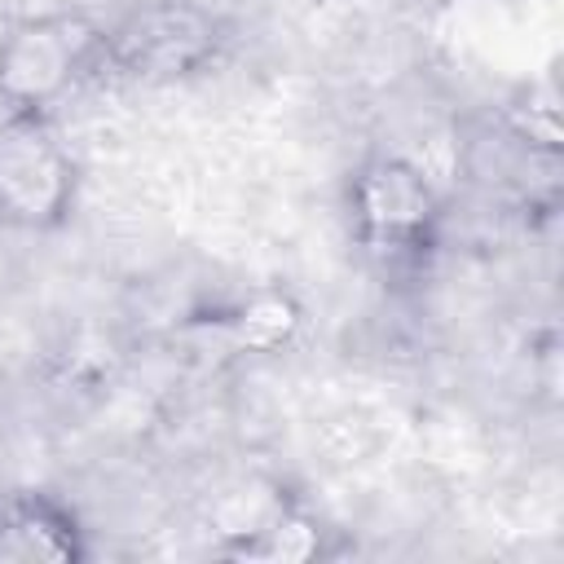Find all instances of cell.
<instances>
[{
	"label": "cell",
	"instance_id": "1",
	"mask_svg": "<svg viewBox=\"0 0 564 564\" xmlns=\"http://www.w3.org/2000/svg\"><path fill=\"white\" fill-rule=\"evenodd\" d=\"M348 229L388 278L419 273L441 238V194L401 154H370L348 176Z\"/></svg>",
	"mask_w": 564,
	"mask_h": 564
},
{
	"label": "cell",
	"instance_id": "2",
	"mask_svg": "<svg viewBox=\"0 0 564 564\" xmlns=\"http://www.w3.org/2000/svg\"><path fill=\"white\" fill-rule=\"evenodd\" d=\"M93 75H106V22L88 9L31 13L0 35L4 110H53Z\"/></svg>",
	"mask_w": 564,
	"mask_h": 564
},
{
	"label": "cell",
	"instance_id": "3",
	"mask_svg": "<svg viewBox=\"0 0 564 564\" xmlns=\"http://www.w3.org/2000/svg\"><path fill=\"white\" fill-rule=\"evenodd\" d=\"M79 198V159L53 110H0V229L57 234Z\"/></svg>",
	"mask_w": 564,
	"mask_h": 564
},
{
	"label": "cell",
	"instance_id": "4",
	"mask_svg": "<svg viewBox=\"0 0 564 564\" xmlns=\"http://www.w3.org/2000/svg\"><path fill=\"white\" fill-rule=\"evenodd\" d=\"M225 48V26L194 0H137L106 22V70L132 84H176L203 75Z\"/></svg>",
	"mask_w": 564,
	"mask_h": 564
},
{
	"label": "cell",
	"instance_id": "5",
	"mask_svg": "<svg viewBox=\"0 0 564 564\" xmlns=\"http://www.w3.org/2000/svg\"><path fill=\"white\" fill-rule=\"evenodd\" d=\"M84 555V529L57 498L13 494L0 502V564H75Z\"/></svg>",
	"mask_w": 564,
	"mask_h": 564
},
{
	"label": "cell",
	"instance_id": "6",
	"mask_svg": "<svg viewBox=\"0 0 564 564\" xmlns=\"http://www.w3.org/2000/svg\"><path fill=\"white\" fill-rule=\"evenodd\" d=\"M229 339L242 352H282L295 344V335L304 330V308L291 291H256L247 295L234 313H229Z\"/></svg>",
	"mask_w": 564,
	"mask_h": 564
},
{
	"label": "cell",
	"instance_id": "7",
	"mask_svg": "<svg viewBox=\"0 0 564 564\" xmlns=\"http://www.w3.org/2000/svg\"><path fill=\"white\" fill-rule=\"evenodd\" d=\"M123 4H137V0H123Z\"/></svg>",
	"mask_w": 564,
	"mask_h": 564
}]
</instances>
